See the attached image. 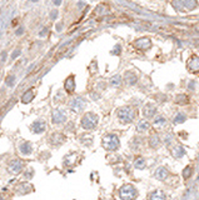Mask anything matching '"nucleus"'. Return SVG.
<instances>
[{
  "instance_id": "9",
  "label": "nucleus",
  "mask_w": 199,
  "mask_h": 200,
  "mask_svg": "<svg viewBox=\"0 0 199 200\" xmlns=\"http://www.w3.org/2000/svg\"><path fill=\"white\" fill-rule=\"evenodd\" d=\"M30 130L35 134H42L46 130V123L44 120H35L30 126Z\"/></svg>"
},
{
  "instance_id": "24",
  "label": "nucleus",
  "mask_w": 199,
  "mask_h": 200,
  "mask_svg": "<svg viewBox=\"0 0 199 200\" xmlns=\"http://www.w3.org/2000/svg\"><path fill=\"white\" fill-rule=\"evenodd\" d=\"M75 159H77V154H70V155H66L64 158V165L69 167L71 164H74L75 163Z\"/></svg>"
},
{
  "instance_id": "32",
  "label": "nucleus",
  "mask_w": 199,
  "mask_h": 200,
  "mask_svg": "<svg viewBox=\"0 0 199 200\" xmlns=\"http://www.w3.org/2000/svg\"><path fill=\"white\" fill-rule=\"evenodd\" d=\"M120 51H121V46H120V45H117V46L114 48V50L112 51V54H113V55H119Z\"/></svg>"
},
{
  "instance_id": "16",
  "label": "nucleus",
  "mask_w": 199,
  "mask_h": 200,
  "mask_svg": "<svg viewBox=\"0 0 199 200\" xmlns=\"http://www.w3.org/2000/svg\"><path fill=\"white\" fill-rule=\"evenodd\" d=\"M150 123L148 121V120H145V119H143V120H140L139 123H138V125H137V130L139 131V133H144V131H147V130H149L150 129Z\"/></svg>"
},
{
  "instance_id": "40",
  "label": "nucleus",
  "mask_w": 199,
  "mask_h": 200,
  "mask_svg": "<svg viewBox=\"0 0 199 200\" xmlns=\"http://www.w3.org/2000/svg\"><path fill=\"white\" fill-rule=\"evenodd\" d=\"M0 200H3V199H2V198H0Z\"/></svg>"
},
{
  "instance_id": "20",
  "label": "nucleus",
  "mask_w": 199,
  "mask_h": 200,
  "mask_svg": "<svg viewBox=\"0 0 199 200\" xmlns=\"http://www.w3.org/2000/svg\"><path fill=\"white\" fill-rule=\"evenodd\" d=\"M145 165H147V161H145V159L141 158V156L137 158V159H135V161H134V168H135V169H138V170L144 169V168H145Z\"/></svg>"
},
{
  "instance_id": "33",
  "label": "nucleus",
  "mask_w": 199,
  "mask_h": 200,
  "mask_svg": "<svg viewBox=\"0 0 199 200\" xmlns=\"http://www.w3.org/2000/svg\"><path fill=\"white\" fill-rule=\"evenodd\" d=\"M33 174H34V170H33L31 168H29L28 173H25V178H26V179H29V178H30V176H31Z\"/></svg>"
},
{
  "instance_id": "21",
  "label": "nucleus",
  "mask_w": 199,
  "mask_h": 200,
  "mask_svg": "<svg viewBox=\"0 0 199 200\" xmlns=\"http://www.w3.org/2000/svg\"><path fill=\"white\" fill-rule=\"evenodd\" d=\"M125 81H126V84H129V85L135 84L137 83V75L134 74V73H132V71L125 73Z\"/></svg>"
},
{
  "instance_id": "19",
  "label": "nucleus",
  "mask_w": 199,
  "mask_h": 200,
  "mask_svg": "<svg viewBox=\"0 0 199 200\" xmlns=\"http://www.w3.org/2000/svg\"><path fill=\"white\" fill-rule=\"evenodd\" d=\"M33 98H34V93H33V90H26V92L23 94V96H22V103L23 104H29L31 100H33Z\"/></svg>"
},
{
  "instance_id": "18",
  "label": "nucleus",
  "mask_w": 199,
  "mask_h": 200,
  "mask_svg": "<svg viewBox=\"0 0 199 200\" xmlns=\"http://www.w3.org/2000/svg\"><path fill=\"white\" fill-rule=\"evenodd\" d=\"M149 200H167V198H165V194L163 193V191L155 190V191H153V193L150 194Z\"/></svg>"
},
{
  "instance_id": "30",
  "label": "nucleus",
  "mask_w": 199,
  "mask_h": 200,
  "mask_svg": "<svg viewBox=\"0 0 199 200\" xmlns=\"http://www.w3.org/2000/svg\"><path fill=\"white\" fill-rule=\"evenodd\" d=\"M190 175H192V168L188 167V168H185L184 171H183V178H184V179H189Z\"/></svg>"
},
{
  "instance_id": "23",
  "label": "nucleus",
  "mask_w": 199,
  "mask_h": 200,
  "mask_svg": "<svg viewBox=\"0 0 199 200\" xmlns=\"http://www.w3.org/2000/svg\"><path fill=\"white\" fill-rule=\"evenodd\" d=\"M175 103L179 104V105H185L189 103V98L185 95V94H180L175 98Z\"/></svg>"
},
{
  "instance_id": "35",
  "label": "nucleus",
  "mask_w": 199,
  "mask_h": 200,
  "mask_svg": "<svg viewBox=\"0 0 199 200\" xmlns=\"http://www.w3.org/2000/svg\"><path fill=\"white\" fill-rule=\"evenodd\" d=\"M23 33H24V28H19V29H18V30L15 31V34H16V35H22Z\"/></svg>"
},
{
  "instance_id": "22",
  "label": "nucleus",
  "mask_w": 199,
  "mask_h": 200,
  "mask_svg": "<svg viewBox=\"0 0 199 200\" xmlns=\"http://www.w3.org/2000/svg\"><path fill=\"white\" fill-rule=\"evenodd\" d=\"M165 124H167V120L163 118V116H157L155 120H154V126H155L157 129H161Z\"/></svg>"
},
{
  "instance_id": "3",
  "label": "nucleus",
  "mask_w": 199,
  "mask_h": 200,
  "mask_svg": "<svg viewBox=\"0 0 199 200\" xmlns=\"http://www.w3.org/2000/svg\"><path fill=\"white\" fill-rule=\"evenodd\" d=\"M98 115L94 114V113H86L84 114L83 119H82V126H83V129L85 130H92L94 129L95 126L98 125Z\"/></svg>"
},
{
  "instance_id": "6",
  "label": "nucleus",
  "mask_w": 199,
  "mask_h": 200,
  "mask_svg": "<svg viewBox=\"0 0 199 200\" xmlns=\"http://www.w3.org/2000/svg\"><path fill=\"white\" fill-rule=\"evenodd\" d=\"M23 168H24V163L20 160V159H14V160H11L10 163H9V165H8V171L10 173V174H19V173H22V170H23Z\"/></svg>"
},
{
  "instance_id": "13",
  "label": "nucleus",
  "mask_w": 199,
  "mask_h": 200,
  "mask_svg": "<svg viewBox=\"0 0 199 200\" xmlns=\"http://www.w3.org/2000/svg\"><path fill=\"white\" fill-rule=\"evenodd\" d=\"M157 113V106L154 104H147L143 109V114L145 118H152Z\"/></svg>"
},
{
  "instance_id": "2",
  "label": "nucleus",
  "mask_w": 199,
  "mask_h": 200,
  "mask_svg": "<svg viewBox=\"0 0 199 200\" xmlns=\"http://www.w3.org/2000/svg\"><path fill=\"white\" fill-rule=\"evenodd\" d=\"M119 195H120V199H123V200H135L138 196V191L134 185L125 184L120 188Z\"/></svg>"
},
{
  "instance_id": "39",
  "label": "nucleus",
  "mask_w": 199,
  "mask_h": 200,
  "mask_svg": "<svg viewBox=\"0 0 199 200\" xmlns=\"http://www.w3.org/2000/svg\"><path fill=\"white\" fill-rule=\"evenodd\" d=\"M54 4H55V5H60V4H62V2H54Z\"/></svg>"
},
{
  "instance_id": "1",
  "label": "nucleus",
  "mask_w": 199,
  "mask_h": 200,
  "mask_svg": "<svg viewBox=\"0 0 199 200\" xmlns=\"http://www.w3.org/2000/svg\"><path fill=\"white\" fill-rule=\"evenodd\" d=\"M103 147L108 151L118 150L120 147V140L115 134H106L103 138Z\"/></svg>"
},
{
  "instance_id": "31",
  "label": "nucleus",
  "mask_w": 199,
  "mask_h": 200,
  "mask_svg": "<svg viewBox=\"0 0 199 200\" xmlns=\"http://www.w3.org/2000/svg\"><path fill=\"white\" fill-rule=\"evenodd\" d=\"M20 54H22V50H20V49H16V50H15V51L11 54V59H13V60H14V59H16L20 55Z\"/></svg>"
},
{
  "instance_id": "5",
  "label": "nucleus",
  "mask_w": 199,
  "mask_h": 200,
  "mask_svg": "<svg viewBox=\"0 0 199 200\" xmlns=\"http://www.w3.org/2000/svg\"><path fill=\"white\" fill-rule=\"evenodd\" d=\"M172 5L178 10H183V11H190L193 9H195L197 6V2L194 0H187V2H173Z\"/></svg>"
},
{
  "instance_id": "29",
  "label": "nucleus",
  "mask_w": 199,
  "mask_h": 200,
  "mask_svg": "<svg viewBox=\"0 0 199 200\" xmlns=\"http://www.w3.org/2000/svg\"><path fill=\"white\" fill-rule=\"evenodd\" d=\"M5 84H6L8 86L13 88L14 84H15V76H14V75H9V76L5 79Z\"/></svg>"
},
{
  "instance_id": "10",
  "label": "nucleus",
  "mask_w": 199,
  "mask_h": 200,
  "mask_svg": "<svg viewBox=\"0 0 199 200\" xmlns=\"http://www.w3.org/2000/svg\"><path fill=\"white\" fill-rule=\"evenodd\" d=\"M134 46L139 50H143V51H145L148 49H150L152 46V40L149 38H140L138 39L135 43H134Z\"/></svg>"
},
{
  "instance_id": "27",
  "label": "nucleus",
  "mask_w": 199,
  "mask_h": 200,
  "mask_svg": "<svg viewBox=\"0 0 199 200\" xmlns=\"http://www.w3.org/2000/svg\"><path fill=\"white\" fill-rule=\"evenodd\" d=\"M149 144H150V147H152V148H157V147H159L160 140H159L158 135H153V136L150 138V140H149Z\"/></svg>"
},
{
  "instance_id": "34",
  "label": "nucleus",
  "mask_w": 199,
  "mask_h": 200,
  "mask_svg": "<svg viewBox=\"0 0 199 200\" xmlns=\"http://www.w3.org/2000/svg\"><path fill=\"white\" fill-rule=\"evenodd\" d=\"M57 16H58V11H57V10L51 11V14H50V18H51V19H57Z\"/></svg>"
},
{
  "instance_id": "4",
  "label": "nucleus",
  "mask_w": 199,
  "mask_h": 200,
  "mask_svg": "<svg viewBox=\"0 0 199 200\" xmlns=\"http://www.w3.org/2000/svg\"><path fill=\"white\" fill-rule=\"evenodd\" d=\"M118 118L120 119L121 123H132L135 118V110L134 109H132L130 106H125V108H121L118 110L117 113Z\"/></svg>"
},
{
  "instance_id": "25",
  "label": "nucleus",
  "mask_w": 199,
  "mask_h": 200,
  "mask_svg": "<svg viewBox=\"0 0 199 200\" xmlns=\"http://www.w3.org/2000/svg\"><path fill=\"white\" fill-rule=\"evenodd\" d=\"M172 154H173L174 158H180V156H183V155L185 154V150H184V148H182V147H178V148H174V149H173Z\"/></svg>"
},
{
  "instance_id": "26",
  "label": "nucleus",
  "mask_w": 199,
  "mask_h": 200,
  "mask_svg": "<svg viewBox=\"0 0 199 200\" xmlns=\"http://www.w3.org/2000/svg\"><path fill=\"white\" fill-rule=\"evenodd\" d=\"M185 115L183 114V113H179V114H177L175 116H174V120H173V123L174 124H182V123H184L185 121Z\"/></svg>"
},
{
  "instance_id": "11",
  "label": "nucleus",
  "mask_w": 199,
  "mask_h": 200,
  "mask_svg": "<svg viewBox=\"0 0 199 200\" xmlns=\"http://www.w3.org/2000/svg\"><path fill=\"white\" fill-rule=\"evenodd\" d=\"M50 144L54 145V147H59V145H62L64 141H65V136L60 133H54L50 135Z\"/></svg>"
},
{
  "instance_id": "38",
  "label": "nucleus",
  "mask_w": 199,
  "mask_h": 200,
  "mask_svg": "<svg viewBox=\"0 0 199 200\" xmlns=\"http://www.w3.org/2000/svg\"><path fill=\"white\" fill-rule=\"evenodd\" d=\"M5 57H6V53H3V55H2V58H3L2 60H3V61L5 60Z\"/></svg>"
},
{
  "instance_id": "36",
  "label": "nucleus",
  "mask_w": 199,
  "mask_h": 200,
  "mask_svg": "<svg viewBox=\"0 0 199 200\" xmlns=\"http://www.w3.org/2000/svg\"><path fill=\"white\" fill-rule=\"evenodd\" d=\"M62 26H63V24H62V23H60V24H58V25H57V30H58V31H60V30H62V29H60Z\"/></svg>"
},
{
  "instance_id": "12",
  "label": "nucleus",
  "mask_w": 199,
  "mask_h": 200,
  "mask_svg": "<svg viewBox=\"0 0 199 200\" xmlns=\"http://www.w3.org/2000/svg\"><path fill=\"white\" fill-rule=\"evenodd\" d=\"M64 89H65V92H66L68 94H73V93H74V90H75V79H74L73 75L69 76V78L65 80V83H64Z\"/></svg>"
},
{
  "instance_id": "7",
  "label": "nucleus",
  "mask_w": 199,
  "mask_h": 200,
  "mask_svg": "<svg viewBox=\"0 0 199 200\" xmlns=\"http://www.w3.org/2000/svg\"><path fill=\"white\" fill-rule=\"evenodd\" d=\"M85 105H86V103H85V100H84L83 98H75V99H73V100L69 103L70 109H71L73 112H75V113L82 112L83 109L85 108Z\"/></svg>"
},
{
  "instance_id": "8",
  "label": "nucleus",
  "mask_w": 199,
  "mask_h": 200,
  "mask_svg": "<svg viewBox=\"0 0 199 200\" xmlns=\"http://www.w3.org/2000/svg\"><path fill=\"white\" fill-rule=\"evenodd\" d=\"M51 121L54 124H62L66 121V114L60 109H54L51 113Z\"/></svg>"
},
{
  "instance_id": "28",
  "label": "nucleus",
  "mask_w": 199,
  "mask_h": 200,
  "mask_svg": "<svg viewBox=\"0 0 199 200\" xmlns=\"http://www.w3.org/2000/svg\"><path fill=\"white\" fill-rule=\"evenodd\" d=\"M120 83H121V78H120L119 75H115V76H113V78L110 79V84H112L113 86H119Z\"/></svg>"
},
{
  "instance_id": "17",
  "label": "nucleus",
  "mask_w": 199,
  "mask_h": 200,
  "mask_svg": "<svg viewBox=\"0 0 199 200\" xmlns=\"http://www.w3.org/2000/svg\"><path fill=\"white\" fill-rule=\"evenodd\" d=\"M168 176V171L165 168H158L157 171H155V179H158L159 181H163L165 180Z\"/></svg>"
},
{
  "instance_id": "37",
  "label": "nucleus",
  "mask_w": 199,
  "mask_h": 200,
  "mask_svg": "<svg viewBox=\"0 0 199 200\" xmlns=\"http://www.w3.org/2000/svg\"><path fill=\"white\" fill-rule=\"evenodd\" d=\"M45 34H46V29H44L43 31H40V33H39V35H40V36H43V35H45Z\"/></svg>"
},
{
  "instance_id": "14",
  "label": "nucleus",
  "mask_w": 199,
  "mask_h": 200,
  "mask_svg": "<svg viewBox=\"0 0 199 200\" xmlns=\"http://www.w3.org/2000/svg\"><path fill=\"white\" fill-rule=\"evenodd\" d=\"M19 151L23 154V155H30L33 153V145L29 143V141H23L20 145H19Z\"/></svg>"
},
{
  "instance_id": "15",
  "label": "nucleus",
  "mask_w": 199,
  "mask_h": 200,
  "mask_svg": "<svg viewBox=\"0 0 199 200\" xmlns=\"http://www.w3.org/2000/svg\"><path fill=\"white\" fill-rule=\"evenodd\" d=\"M187 66L190 71H199V57H192L188 60Z\"/></svg>"
}]
</instances>
